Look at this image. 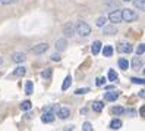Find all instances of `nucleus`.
Listing matches in <instances>:
<instances>
[{"label": "nucleus", "instance_id": "nucleus-24", "mask_svg": "<svg viewBox=\"0 0 145 131\" xmlns=\"http://www.w3.org/2000/svg\"><path fill=\"white\" fill-rule=\"evenodd\" d=\"M52 74H53V72H52V69L47 68L46 71H42V72H41V77L44 78V80H50V78H52Z\"/></svg>", "mask_w": 145, "mask_h": 131}, {"label": "nucleus", "instance_id": "nucleus-8", "mask_svg": "<svg viewBox=\"0 0 145 131\" xmlns=\"http://www.w3.org/2000/svg\"><path fill=\"white\" fill-rule=\"evenodd\" d=\"M66 44H67L66 38H59V40L56 41L54 46H56V50H57V52H63V50H66V47H67Z\"/></svg>", "mask_w": 145, "mask_h": 131}, {"label": "nucleus", "instance_id": "nucleus-32", "mask_svg": "<svg viewBox=\"0 0 145 131\" xmlns=\"http://www.w3.org/2000/svg\"><path fill=\"white\" fill-rule=\"evenodd\" d=\"M60 59H62V56L59 55V53H53V55H52V60H54V62H59Z\"/></svg>", "mask_w": 145, "mask_h": 131}, {"label": "nucleus", "instance_id": "nucleus-16", "mask_svg": "<svg viewBox=\"0 0 145 131\" xmlns=\"http://www.w3.org/2000/svg\"><path fill=\"white\" fill-rule=\"evenodd\" d=\"M108 127L112 128V130H119V128L122 127V121L116 118V119H113L112 122H110V125H108Z\"/></svg>", "mask_w": 145, "mask_h": 131}, {"label": "nucleus", "instance_id": "nucleus-27", "mask_svg": "<svg viewBox=\"0 0 145 131\" xmlns=\"http://www.w3.org/2000/svg\"><path fill=\"white\" fill-rule=\"evenodd\" d=\"M112 112H113V113H116V115H122V113L125 112V109H123L122 106H114V108L112 109Z\"/></svg>", "mask_w": 145, "mask_h": 131}, {"label": "nucleus", "instance_id": "nucleus-3", "mask_svg": "<svg viewBox=\"0 0 145 131\" xmlns=\"http://www.w3.org/2000/svg\"><path fill=\"white\" fill-rule=\"evenodd\" d=\"M107 19L112 22V24H120V22H123V21H122V11L116 9V11H113V12H110V15H108Z\"/></svg>", "mask_w": 145, "mask_h": 131}, {"label": "nucleus", "instance_id": "nucleus-19", "mask_svg": "<svg viewBox=\"0 0 145 131\" xmlns=\"http://www.w3.org/2000/svg\"><path fill=\"white\" fill-rule=\"evenodd\" d=\"M132 2H133L136 9H141V11L145 9V0H132Z\"/></svg>", "mask_w": 145, "mask_h": 131}, {"label": "nucleus", "instance_id": "nucleus-26", "mask_svg": "<svg viewBox=\"0 0 145 131\" xmlns=\"http://www.w3.org/2000/svg\"><path fill=\"white\" fill-rule=\"evenodd\" d=\"M25 93L32 94V83L31 81H27V84H25Z\"/></svg>", "mask_w": 145, "mask_h": 131}, {"label": "nucleus", "instance_id": "nucleus-7", "mask_svg": "<svg viewBox=\"0 0 145 131\" xmlns=\"http://www.w3.org/2000/svg\"><path fill=\"white\" fill-rule=\"evenodd\" d=\"M25 59H27V56H25V53H22V52H16L12 56V60L15 64H22V62H25Z\"/></svg>", "mask_w": 145, "mask_h": 131}, {"label": "nucleus", "instance_id": "nucleus-9", "mask_svg": "<svg viewBox=\"0 0 145 131\" xmlns=\"http://www.w3.org/2000/svg\"><path fill=\"white\" fill-rule=\"evenodd\" d=\"M117 50L120 52V53H131L132 52V46L129 44V43H120L117 47Z\"/></svg>", "mask_w": 145, "mask_h": 131}, {"label": "nucleus", "instance_id": "nucleus-21", "mask_svg": "<svg viewBox=\"0 0 145 131\" xmlns=\"http://www.w3.org/2000/svg\"><path fill=\"white\" fill-rule=\"evenodd\" d=\"M32 108V103L29 102V100H24L22 103H21V109L22 110H29Z\"/></svg>", "mask_w": 145, "mask_h": 131}, {"label": "nucleus", "instance_id": "nucleus-29", "mask_svg": "<svg viewBox=\"0 0 145 131\" xmlns=\"http://www.w3.org/2000/svg\"><path fill=\"white\" fill-rule=\"evenodd\" d=\"M82 128H84L85 131H92V124H91V122H84Z\"/></svg>", "mask_w": 145, "mask_h": 131}, {"label": "nucleus", "instance_id": "nucleus-22", "mask_svg": "<svg viewBox=\"0 0 145 131\" xmlns=\"http://www.w3.org/2000/svg\"><path fill=\"white\" fill-rule=\"evenodd\" d=\"M119 66H120V68L123 69V71H126V69L129 68V62H127L126 59H123V58H122V59H119Z\"/></svg>", "mask_w": 145, "mask_h": 131}, {"label": "nucleus", "instance_id": "nucleus-23", "mask_svg": "<svg viewBox=\"0 0 145 131\" xmlns=\"http://www.w3.org/2000/svg\"><path fill=\"white\" fill-rule=\"evenodd\" d=\"M107 24V18H106V16H100V18L97 19V22H95V25H97V27H104V25Z\"/></svg>", "mask_w": 145, "mask_h": 131}, {"label": "nucleus", "instance_id": "nucleus-31", "mask_svg": "<svg viewBox=\"0 0 145 131\" xmlns=\"http://www.w3.org/2000/svg\"><path fill=\"white\" fill-rule=\"evenodd\" d=\"M89 91V89H78L75 91V94H87Z\"/></svg>", "mask_w": 145, "mask_h": 131}, {"label": "nucleus", "instance_id": "nucleus-5", "mask_svg": "<svg viewBox=\"0 0 145 131\" xmlns=\"http://www.w3.org/2000/svg\"><path fill=\"white\" fill-rule=\"evenodd\" d=\"M63 34L66 37H73V34H75V30H73V24L72 22H67L63 25Z\"/></svg>", "mask_w": 145, "mask_h": 131}, {"label": "nucleus", "instance_id": "nucleus-37", "mask_svg": "<svg viewBox=\"0 0 145 131\" xmlns=\"http://www.w3.org/2000/svg\"><path fill=\"white\" fill-rule=\"evenodd\" d=\"M2 64H3V59H2V58H0V65H2Z\"/></svg>", "mask_w": 145, "mask_h": 131}, {"label": "nucleus", "instance_id": "nucleus-35", "mask_svg": "<svg viewBox=\"0 0 145 131\" xmlns=\"http://www.w3.org/2000/svg\"><path fill=\"white\" fill-rule=\"evenodd\" d=\"M144 91H145V90H141V91H139V96H141V99H144V97H145V93H144Z\"/></svg>", "mask_w": 145, "mask_h": 131}, {"label": "nucleus", "instance_id": "nucleus-36", "mask_svg": "<svg viewBox=\"0 0 145 131\" xmlns=\"http://www.w3.org/2000/svg\"><path fill=\"white\" fill-rule=\"evenodd\" d=\"M122 2H125V3H129V2H132V0H122Z\"/></svg>", "mask_w": 145, "mask_h": 131}, {"label": "nucleus", "instance_id": "nucleus-28", "mask_svg": "<svg viewBox=\"0 0 145 131\" xmlns=\"http://www.w3.org/2000/svg\"><path fill=\"white\" fill-rule=\"evenodd\" d=\"M144 52H145V46L144 44H139L138 47H136V55H138V56L144 55Z\"/></svg>", "mask_w": 145, "mask_h": 131}, {"label": "nucleus", "instance_id": "nucleus-1", "mask_svg": "<svg viewBox=\"0 0 145 131\" xmlns=\"http://www.w3.org/2000/svg\"><path fill=\"white\" fill-rule=\"evenodd\" d=\"M75 32L81 37H88L91 34V27L85 21H78V24L75 27Z\"/></svg>", "mask_w": 145, "mask_h": 131}, {"label": "nucleus", "instance_id": "nucleus-15", "mask_svg": "<svg viewBox=\"0 0 145 131\" xmlns=\"http://www.w3.org/2000/svg\"><path fill=\"white\" fill-rule=\"evenodd\" d=\"M71 84H72V77L71 75H67L66 78H65V81H63V84H62V90L65 91V90H67L71 87Z\"/></svg>", "mask_w": 145, "mask_h": 131}, {"label": "nucleus", "instance_id": "nucleus-6", "mask_svg": "<svg viewBox=\"0 0 145 131\" xmlns=\"http://www.w3.org/2000/svg\"><path fill=\"white\" fill-rule=\"evenodd\" d=\"M69 115H71V109L67 108V106H62V108H59V109H57V116L60 118V119L69 118Z\"/></svg>", "mask_w": 145, "mask_h": 131}, {"label": "nucleus", "instance_id": "nucleus-20", "mask_svg": "<svg viewBox=\"0 0 145 131\" xmlns=\"http://www.w3.org/2000/svg\"><path fill=\"white\" fill-rule=\"evenodd\" d=\"M103 55L106 56V58H110L113 55V47L112 46H104V49H103Z\"/></svg>", "mask_w": 145, "mask_h": 131}, {"label": "nucleus", "instance_id": "nucleus-25", "mask_svg": "<svg viewBox=\"0 0 145 131\" xmlns=\"http://www.w3.org/2000/svg\"><path fill=\"white\" fill-rule=\"evenodd\" d=\"M108 80L110 81H117V74H116V71H114V69H110V71H108Z\"/></svg>", "mask_w": 145, "mask_h": 131}, {"label": "nucleus", "instance_id": "nucleus-17", "mask_svg": "<svg viewBox=\"0 0 145 131\" xmlns=\"http://www.w3.org/2000/svg\"><path fill=\"white\" fill-rule=\"evenodd\" d=\"M25 74H27V69H25L24 66H19V68H16L15 71H13V75L15 77H24Z\"/></svg>", "mask_w": 145, "mask_h": 131}, {"label": "nucleus", "instance_id": "nucleus-13", "mask_svg": "<svg viewBox=\"0 0 145 131\" xmlns=\"http://www.w3.org/2000/svg\"><path fill=\"white\" fill-rule=\"evenodd\" d=\"M117 97H119V94L116 91H107L104 94V100H107V102H114Z\"/></svg>", "mask_w": 145, "mask_h": 131}, {"label": "nucleus", "instance_id": "nucleus-30", "mask_svg": "<svg viewBox=\"0 0 145 131\" xmlns=\"http://www.w3.org/2000/svg\"><path fill=\"white\" fill-rule=\"evenodd\" d=\"M131 80H132V83L133 84H144V80H142V78H136V77H133V78H131Z\"/></svg>", "mask_w": 145, "mask_h": 131}, {"label": "nucleus", "instance_id": "nucleus-18", "mask_svg": "<svg viewBox=\"0 0 145 131\" xmlns=\"http://www.w3.org/2000/svg\"><path fill=\"white\" fill-rule=\"evenodd\" d=\"M104 108V103H101V102H92V110H95V112H101Z\"/></svg>", "mask_w": 145, "mask_h": 131}, {"label": "nucleus", "instance_id": "nucleus-10", "mask_svg": "<svg viewBox=\"0 0 145 131\" xmlns=\"http://www.w3.org/2000/svg\"><path fill=\"white\" fill-rule=\"evenodd\" d=\"M104 30V34H107V36H113V34L117 32V28H116V24L113 25H104V27H101Z\"/></svg>", "mask_w": 145, "mask_h": 131}, {"label": "nucleus", "instance_id": "nucleus-14", "mask_svg": "<svg viewBox=\"0 0 145 131\" xmlns=\"http://www.w3.org/2000/svg\"><path fill=\"white\" fill-rule=\"evenodd\" d=\"M91 52H92V55H98L101 52V41H98V40L94 41L91 46Z\"/></svg>", "mask_w": 145, "mask_h": 131}, {"label": "nucleus", "instance_id": "nucleus-2", "mask_svg": "<svg viewBox=\"0 0 145 131\" xmlns=\"http://www.w3.org/2000/svg\"><path fill=\"white\" fill-rule=\"evenodd\" d=\"M122 21H125V22H135V21H138V13L133 12L132 9H123L122 11Z\"/></svg>", "mask_w": 145, "mask_h": 131}, {"label": "nucleus", "instance_id": "nucleus-33", "mask_svg": "<svg viewBox=\"0 0 145 131\" xmlns=\"http://www.w3.org/2000/svg\"><path fill=\"white\" fill-rule=\"evenodd\" d=\"M15 2H18V0H0L2 5H9V3H15Z\"/></svg>", "mask_w": 145, "mask_h": 131}, {"label": "nucleus", "instance_id": "nucleus-4", "mask_svg": "<svg viewBox=\"0 0 145 131\" xmlns=\"http://www.w3.org/2000/svg\"><path fill=\"white\" fill-rule=\"evenodd\" d=\"M32 53H35V55H42V53H46V52L48 50V44L47 43H40V44H35L32 49Z\"/></svg>", "mask_w": 145, "mask_h": 131}, {"label": "nucleus", "instance_id": "nucleus-12", "mask_svg": "<svg viewBox=\"0 0 145 131\" xmlns=\"http://www.w3.org/2000/svg\"><path fill=\"white\" fill-rule=\"evenodd\" d=\"M41 121L46 122V124L53 122V121H54V113H52V112H44V115L41 116Z\"/></svg>", "mask_w": 145, "mask_h": 131}, {"label": "nucleus", "instance_id": "nucleus-11", "mask_svg": "<svg viewBox=\"0 0 145 131\" xmlns=\"http://www.w3.org/2000/svg\"><path fill=\"white\" fill-rule=\"evenodd\" d=\"M144 66V62H142V59H139L138 56H135L132 59V69H136V71H139V69H142Z\"/></svg>", "mask_w": 145, "mask_h": 131}, {"label": "nucleus", "instance_id": "nucleus-34", "mask_svg": "<svg viewBox=\"0 0 145 131\" xmlns=\"http://www.w3.org/2000/svg\"><path fill=\"white\" fill-rule=\"evenodd\" d=\"M106 83V78H97V85H103Z\"/></svg>", "mask_w": 145, "mask_h": 131}]
</instances>
